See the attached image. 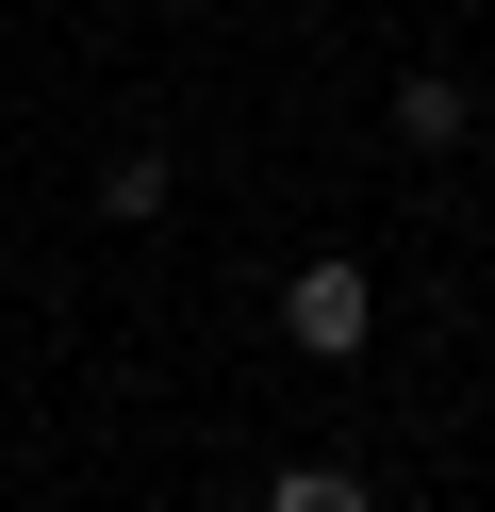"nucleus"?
<instances>
[{
	"mask_svg": "<svg viewBox=\"0 0 495 512\" xmlns=\"http://www.w3.org/2000/svg\"><path fill=\"white\" fill-rule=\"evenodd\" d=\"M264 512H363V479H347V463H281V479H264Z\"/></svg>",
	"mask_w": 495,
	"mask_h": 512,
	"instance_id": "3",
	"label": "nucleus"
},
{
	"mask_svg": "<svg viewBox=\"0 0 495 512\" xmlns=\"http://www.w3.org/2000/svg\"><path fill=\"white\" fill-rule=\"evenodd\" d=\"M396 149H462V83H446V67L396 83Z\"/></svg>",
	"mask_w": 495,
	"mask_h": 512,
	"instance_id": "2",
	"label": "nucleus"
},
{
	"mask_svg": "<svg viewBox=\"0 0 495 512\" xmlns=\"http://www.w3.org/2000/svg\"><path fill=\"white\" fill-rule=\"evenodd\" d=\"M281 331L314 347V364H347V347L380 331V281H363V265H297V281H281Z\"/></svg>",
	"mask_w": 495,
	"mask_h": 512,
	"instance_id": "1",
	"label": "nucleus"
}]
</instances>
